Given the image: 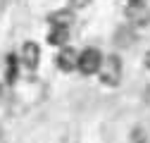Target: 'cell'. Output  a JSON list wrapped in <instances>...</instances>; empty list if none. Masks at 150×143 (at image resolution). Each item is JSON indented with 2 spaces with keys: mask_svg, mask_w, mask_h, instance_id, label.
<instances>
[{
  "mask_svg": "<svg viewBox=\"0 0 150 143\" xmlns=\"http://www.w3.org/2000/svg\"><path fill=\"white\" fill-rule=\"evenodd\" d=\"M5 79H7V84H14V79H17V57H14V55H7V72H5Z\"/></svg>",
  "mask_w": 150,
  "mask_h": 143,
  "instance_id": "obj_9",
  "label": "cell"
},
{
  "mask_svg": "<svg viewBox=\"0 0 150 143\" xmlns=\"http://www.w3.org/2000/svg\"><path fill=\"white\" fill-rule=\"evenodd\" d=\"M145 67L150 69V52H148V55H145Z\"/></svg>",
  "mask_w": 150,
  "mask_h": 143,
  "instance_id": "obj_14",
  "label": "cell"
},
{
  "mask_svg": "<svg viewBox=\"0 0 150 143\" xmlns=\"http://www.w3.org/2000/svg\"><path fill=\"white\" fill-rule=\"evenodd\" d=\"M145 103L150 105V84H148V88H145Z\"/></svg>",
  "mask_w": 150,
  "mask_h": 143,
  "instance_id": "obj_12",
  "label": "cell"
},
{
  "mask_svg": "<svg viewBox=\"0 0 150 143\" xmlns=\"http://www.w3.org/2000/svg\"><path fill=\"white\" fill-rule=\"evenodd\" d=\"M100 79H103L105 86H117L119 84V79H122V60L117 55H110L105 60V72L100 74Z\"/></svg>",
  "mask_w": 150,
  "mask_h": 143,
  "instance_id": "obj_2",
  "label": "cell"
},
{
  "mask_svg": "<svg viewBox=\"0 0 150 143\" xmlns=\"http://www.w3.org/2000/svg\"><path fill=\"white\" fill-rule=\"evenodd\" d=\"M48 22H50L52 26H69V24L74 22V12H71V10H57V12H52V14L48 17Z\"/></svg>",
  "mask_w": 150,
  "mask_h": 143,
  "instance_id": "obj_7",
  "label": "cell"
},
{
  "mask_svg": "<svg viewBox=\"0 0 150 143\" xmlns=\"http://www.w3.org/2000/svg\"><path fill=\"white\" fill-rule=\"evenodd\" d=\"M88 3H91V0H71V5H74V7H86Z\"/></svg>",
  "mask_w": 150,
  "mask_h": 143,
  "instance_id": "obj_11",
  "label": "cell"
},
{
  "mask_svg": "<svg viewBox=\"0 0 150 143\" xmlns=\"http://www.w3.org/2000/svg\"><path fill=\"white\" fill-rule=\"evenodd\" d=\"M38 60H41V48L36 43H24V48H22V62L29 69H36V67H38Z\"/></svg>",
  "mask_w": 150,
  "mask_h": 143,
  "instance_id": "obj_4",
  "label": "cell"
},
{
  "mask_svg": "<svg viewBox=\"0 0 150 143\" xmlns=\"http://www.w3.org/2000/svg\"><path fill=\"white\" fill-rule=\"evenodd\" d=\"M136 41V36H134V31H129V29H122V31H117V45H131Z\"/></svg>",
  "mask_w": 150,
  "mask_h": 143,
  "instance_id": "obj_8",
  "label": "cell"
},
{
  "mask_svg": "<svg viewBox=\"0 0 150 143\" xmlns=\"http://www.w3.org/2000/svg\"><path fill=\"white\" fill-rule=\"evenodd\" d=\"M103 67V55L98 48H86L81 55L76 57V69L81 72V74L91 76V74H98Z\"/></svg>",
  "mask_w": 150,
  "mask_h": 143,
  "instance_id": "obj_1",
  "label": "cell"
},
{
  "mask_svg": "<svg viewBox=\"0 0 150 143\" xmlns=\"http://www.w3.org/2000/svg\"><path fill=\"white\" fill-rule=\"evenodd\" d=\"M126 17H129V22L136 24V26H145L150 22V12L145 10V5H129L126 7Z\"/></svg>",
  "mask_w": 150,
  "mask_h": 143,
  "instance_id": "obj_3",
  "label": "cell"
},
{
  "mask_svg": "<svg viewBox=\"0 0 150 143\" xmlns=\"http://www.w3.org/2000/svg\"><path fill=\"white\" fill-rule=\"evenodd\" d=\"M134 141H136V143H145V134H143V129H136V131H134Z\"/></svg>",
  "mask_w": 150,
  "mask_h": 143,
  "instance_id": "obj_10",
  "label": "cell"
},
{
  "mask_svg": "<svg viewBox=\"0 0 150 143\" xmlns=\"http://www.w3.org/2000/svg\"><path fill=\"white\" fill-rule=\"evenodd\" d=\"M76 57H79V52L74 50V48H62L60 55H57V67H60L62 72L76 69Z\"/></svg>",
  "mask_w": 150,
  "mask_h": 143,
  "instance_id": "obj_5",
  "label": "cell"
},
{
  "mask_svg": "<svg viewBox=\"0 0 150 143\" xmlns=\"http://www.w3.org/2000/svg\"><path fill=\"white\" fill-rule=\"evenodd\" d=\"M145 0H129V5H143Z\"/></svg>",
  "mask_w": 150,
  "mask_h": 143,
  "instance_id": "obj_13",
  "label": "cell"
},
{
  "mask_svg": "<svg viewBox=\"0 0 150 143\" xmlns=\"http://www.w3.org/2000/svg\"><path fill=\"white\" fill-rule=\"evenodd\" d=\"M69 41V26H52L48 33V43L50 45H64Z\"/></svg>",
  "mask_w": 150,
  "mask_h": 143,
  "instance_id": "obj_6",
  "label": "cell"
}]
</instances>
